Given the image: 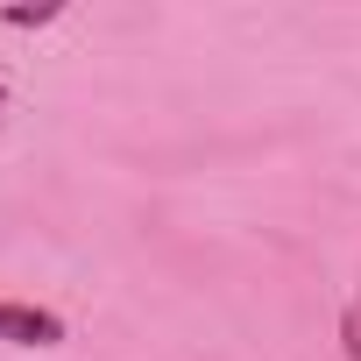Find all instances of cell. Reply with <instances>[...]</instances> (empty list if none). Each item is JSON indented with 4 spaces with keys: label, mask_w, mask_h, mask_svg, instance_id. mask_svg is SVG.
I'll list each match as a JSON object with an SVG mask.
<instances>
[{
    "label": "cell",
    "mask_w": 361,
    "mask_h": 361,
    "mask_svg": "<svg viewBox=\"0 0 361 361\" xmlns=\"http://www.w3.org/2000/svg\"><path fill=\"white\" fill-rule=\"evenodd\" d=\"M0 340H8V347H64V319L50 305L0 298Z\"/></svg>",
    "instance_id": "1"
},
{
    "label": "cell",
    "mask_w": 361,
    "mask_h": 361,
    "mask_svg": "<svg viewBox=\"0 0 361 361\" xmlns=\"http://www.w3.org/2000/svg\"><path fill=\"white\" fill-rule=\"evenodd\" d=\"M57 15H64L57 0H43V8H8L0 22H8V29H43V22H57Z\"/></svg>",
    "instance_id": "2"
},
{
    "label": "cell",
    "mask_w": 361,
    "mask_h": 361,
    "mask_svg": "<svg viewBox=\"0 0 361 361\" xmlns=\"http://www.w3.org/2000/svg\"><path fill=\"white\" fill-rule=\"evenodd\" d=\"M347 361H361V305L347 312Z\"/></svg>",
    "instance_id": "3"
},
{
    "label": "cell",
    "mask_w": 361,
    "mask_h": 361,
    "mask_svg": "<svg viewBox=\"0 0 361 361\" xmlns=\"http://www.w3.org/2000/svg\"><path fill=\"white\" fill-rule=\"evenodd\" d=\"M0 114H8V85H0Z\"/></svg>",
    "instance_id": "4"
}]
</instances>
